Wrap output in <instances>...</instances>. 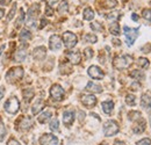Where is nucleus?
I'll return each mask as SVG.
<instances>
[{"label": "nucleus", "instance_id": "19", "mask_svg": "<svg viewBox=\"0 0 151 145\" xmlns=\"http://www.w3.org/2000/svg\"><path fill=\"white\" fill-rule=\"evenodd\" d=\"M141 106L142 108H144L145 110H151V98L150 95L148 94H143L142 95V99H141Z\"/></svg>", "mask_w": 151, "mask_h": 145}, {"label": "nucleus", "instance_id": "40", "mask_svg": "<svg viewBox=\"0 0 151 145\" xmlns=\"http://www.w3.org/2000/svg\"><path fill=\"white\" fill-rule=\"evenodd\" d=\"M142 15H143V18L145 19V20H148V21L151 22V9H144Z\"/></svg>", "mask_w": 151, "mask_h": 145}, {"label": "nucleus", "instance_id": "3", "mask_svg": "<svg viewBox=\"0 0 151 145\" xmlns=\"http://www.w3.org/2000/svg\"><path fill=\"white\" fill-rule=\"evenodd\" d=\"M119 130H120L119 124H117L115 121H113V120L107 121V122L104 124V134H105V136H107V137H111V136L116 135V134L119 132Z\"/></svg>", "mask_w": 151, "mask_h": 145}, {"label": "nucleus", "instance_id": "10", "mask_svg": "<svg viewBox=\"0 0 151 145\" xmlns=\"http://www.w3.org/2000/svg\"><path fill=\"white\" fill-rule=\"evenodd\" d=\"M87 72H88V75H90L91 78H93V79H102V78L105 77V73H104V71H102L100 67L95 66V65L90 66Z\"/></svg>", "mask_w": 151, "mask_h": 145}, {"label": "nucleus", "instance_id": "21", "mask_svg": "<svg viewBox=\"0 0 151 145\" xmlns=\"http://www.w3.org/2000/svg\"><path fill=\"white\" fill-rule=\"evenodd\" d=\"M101 106H102V110H104L106 114H111V113L113 111V108H114L113 101H104Z\"/></svg>", "mask_w": 151, "mask_h": 145}, {"label": "nucleus", "instance_id": "16", "mask_svg": "<svg viewBox=\"0 0 151 145\" xmlns=\"http://www.w3.org/2000/svg\"><path fill=\"white\" fill-rule=\"evenodd\" d=\"M45 56H47V49H45L44 47H37V48H35L34 51H33V57H34V59H36V60H42V59H44Z\"/></svg>", "mask_w": 151, "mask_h": 145}, {"label": "nucleus", "instance_id": "17", "mask_svg": "<svg viewBox=\"0 0 151 145\" xmlns=\"http://www.w3.org/2000/svg\"><path fill=\"white\" fill-rule=\"evenodd\" d=\"M66 57L69 58V60L72 63V64H79L80 63V60H81V55L80 52H78V51H70V52H68L66 54Z\"/></svg>", "mask_w": 151, "mask_h": 145}, {"label": "nucleus", "instance_id": "28", "mask_svg": "<svg viewBox=\"0 0 151 145\" xmlns=\"http://www.w3.org/2000/svg\"><path fill=\"white\" fill-rule=\"evenodd\" d=\"M68 11H69V5H68V1L63 0V1H62V4L58 6V13H59V14H64V13H66Z\"/></svg>", "mask_w": 151, "mask_h": 145}, {"label": "nucleus", "instance_id": "55", "mask_svg": "<svg viewBox=\"0 0 151 145\" xmlns=\"http://www.w3.org/2000/svg\"><path fill=\"white\" fill-rule=\"evenodd\" d=\"M4 15H5V11H4V9H2V8H0V19L2 18V17H4Z\"/></svg>", "mask_w": 151, "mask_h": 145}, {"label": "nucleus", "instance_id": "44", "mask_svg": "<svg viewBox=\"0 0 151 145\" xmlns=\"http://www.w3.org/2000/svg\"><path fill=\"white\" fill-rule=\"evenodd\" d=\"M144 54H148V52H150L151 51V44H147V45H144L142 49H141Z\"/></svg>", "mask_w": 151, "mask_h": 145}, {"label": "nucleus", "instance_id": "36", "mask_svg": "<svg viewBox=\"0 0 151 145\" xmlns=\"http://www.w3.org/2000/svg\"><path fill=\"white\" fill-rule=\"evenodd\" d=\"M126 102H127L129 106H135V103H136V98H135V95L128 94V95L126 96Z\"/></svg>", "mask_w": 151, "mask_h": 145}, {"label": "nucleus", "instance_id": "52", "mask_svg": "<svg viewBox=\"0 0 151 145\" xmlns=\"http://www.w3.org/2000/svg\"><path fill=\"white\" fill-rule=\"evenodd\" d=\"M132 19L134 20V21H137V20H138V15H137V14H132Z\"/></svg>", "mask_w": 151, "mask_h": 145}, {"label": "nucleus", "instance_id": "47", "mask_svg": "<svg viewBox=\"0 0 151 145\" xmlns=\"http://www.w3.org/2000/svg\"><path fill=\"white\" fill-rule=\"evenodd\" d=\"M45 1H47L48 6H49V7H51V6H54L55 4H57V2L59 1V0H45Z\"/></svg>", "mask_w": 151, "mask_h": 145}, {"label": "nucleus", "instance_id": "12", "mask_svg": "<svg viewBox=\"0 0 151 145\" xmlns=\"http://www.w3.org/2000/svg\"><path fill=\"white\" fill-rule=\"evenodd\" d=\"M75 121V111L72 109L70 110H65L64 114H63V123L66 126V127H70Z\"/></svg>", "mask_w": 151, "mask_h": 145}, {"label": "nucleus", "instance_id": "51", "mask_svg": "<svg viewBox=\"0 0 151 145\" xmlns=\"http://www.w3.org/2000/svg\"><path fill=\"white\" fill-rule=\"evenodd\" d=\"M114 145H126L123 142H121V141H116L115 143H114Z\"/></svg>", "mask_w": 151, "mask_h": 145}, {"label": "nucleus", "instance_id": "20", "mask_svg": "<svg viewBox=\"0 0 151 145\" xmlns=\"http://www.w3.org/2000/svg\"><path fill=\"white\" fill-rule=\"evenodd\" d=\"M86 90L90 92H93V93H101V92H102V87H101L100 85H96L94 83L90 81V83L87 84V86H86Z\"/></svg>", "mask_w": 151, "mask_h": 145}, {"label": "nucleus", "instance_id": "53", "mask_svg": "<svg viewBox=\"0 0 151 145\" xmlns=\"http://www.w3.org/2000/svg\"><path fill=\"white\" fill-rule=\"evenodd\" d=\"M45 23H47V21H45V20H42V21H41V26H40V27H41V28H43V27L45 26Z\"/></svg>", "mask_w": 151, "mask_h": 145}, {"label": "nucleus", "instance_id": "43", "mask_svg": "<svg viewBox=\"0 0 151 145\" xmlns=\"http://www.w3.org/2000/svg\"><path fill=\"white\" fill-rule=\"evenodd\" d=\"M136 145H151V139L150 138H144V139L137 142Z\"/></svg>", "mask_w": 151, "mask_h": 145}, {"label": "nucleus", "instance_id": "46", "mask_svg": "<svg viewBox=\"0 0 151 145\" xmlns=\"http://www.w3.org/2000/svg\"><path fill=\"white\" fill-rule=\"evenodd\" d=\"M141 86H139V84L137 83V81H135V83H132V86H130V88H132V91H138V88H139Z\"/></svg>", "mask_w": 151, "mask_h": 145}, {"label": "nucleus", "instance_id": "56", "mask_svg": "<svg viewBox=\"0 0 151 145\" xmlns=\"http://www.w3.org/2000/svg\"><path fill=\"white\" fill-rule=\"evenodd\" d=\"M114 44H115V45H121V42H120V41H116V39H114Z\"/></svg>", "mask_w": 151, "mask_h": 145}, {"label": "nucleus", "instance_id": "15", "mask_svg": "<svg viewBox=\"0 0 151 145\" xmlns=\"http://www.w3.org/2000/svg\"><path fill=\"white\" fill-rule=\"evenodd\" d=\"M38 12H40V5L34 4L29 9H28V23H30L32 21L34 22L35 19L37 18Z\"/></svg>", "mask_w": 151, "mask_h": 145}, {"label": "nucleus", "instance_id": "25", "mask_svg": "<svg viewBox=\"0 0 151 145\" xmlns=\"http://www.w3.org/2000/svg\"><path fill=\"white\" fill-rule=\"evenodd\" d=\"M22 95H23L24 100H26L27 102H29V101L33 99V96H34V91H33L32 88H27V90H23V92H22Z\"/></svg>", "mask_w": 151, "mask_h": 145}, {"label": "nucleus", "instance_id": "33", "mask_svg": "<svg viewBox=\"0 0 151 145\" xmlns=\"http://www.w3.org/2000/svg\"><path fill=\"white\" fill-rule=\"evenodd\" d=\"M64 70H66L65 73H71V71H72L71 65H70V64H68V63H62V64H60V66H59V71L63 73L64 72Z\"/></svg>", "mask_w": 151, "mask_h": 145}, {"label": "nucleus", "instance_id": "23", "mask_svg": "<svg viewBox=\"0 0 151 145\" xmlns=\"http://www.w3.org/2000/svg\"><path fill=\"white\" fill-rule=\"evenodd\" d=\"M51 115H52V113L50 111V110H47V111H43L41 115H40V117H38V122L40 123H45L50 117H51Z\"/></svg>", "mask_w": 151, "mask_h": 145}, {"label": "nucleus", "instance_id": "32", "mask_svg": "<svg viewBox=\"0 0 151 145\" xmlns=\"http://www.w3.org/2000/svg\"><path fill=\"white\" fill-rule=\"evenodd\" d=\"M84 41L87 42V43H95L98 41V37L95 36V35H92V34H85Z\"/></svg>", "mask_w": 151, "mask_h": 145}, {"label": "nucleus", "instance_id": "26", "mask_svg": "<svg viewBox=\"0 0 151 145\" xmlns=\"http://www.w3.org/2000/svg\"><path fill=\"white\" fill-rule=\"evenodd\" d=\"M109 32H111V34H113L114 36L120 35V26L117 24V22H114L109 26Z\"/></svg>", "mask_w": 151, "mask_h": 145}, {"label": "nucleus", "instance_id": "50", "mask_svg": "<svg viewBox=\"0 0 151 145\" xmlns=\"http://www.w3.org/2000/svg\"><path fill=\"white\" fill-rule=\"evenodd\" d=\"M4 95H5V88L4 87H0V100L2 99Z\"/></svg>", "mask_w": 151, "mask_h": 145}, {"label": "nucleus", "instance_id": "38", "mask_svg": "<svg viewBox=\"0 0 151 145\" xmlns=\"http://www.w3.org/2000/svg\"><path fill=\"white\" fill-rule=\"evenodd\" d=\"M5 135H6V128H5V126H4V123L0 121V142L4 141Z\"/></svg>", "mask_w": 151, "mask_h": 145}, {"label": "nucleus", "instance_id": "1", "mask_svg": "<svg viewBox=\"0 0 151 145\" xmlns=\"http://www.w3.org/2000/svg\"><path fill=\"white\" fill-rule=\"evenodd\" d=\"M132 64V57L129 55H122L114 59V67L117 70L128 69Z\"/></svg>", "mask_w": 151, "mask_h": 145}, {"label": "nucleus", "instance_id": "29", "mask_svg": "<svg viewBox=\"0 0 151 145\" xmlns=\"http://www.w3.org/2000/svg\"><path fill=\"white\" fill-rule=\"evenodd\" d=\"M20 38H21L22 41L30 39V38H32V33H30L28 29H22L21 33H20Z\"/></svg>", "mask_w": 151, "mask_h": 145}, {"label": "nucleus", "instance_id": "5", "mask_svg": "<svg viewBox=\"0 0 151 145\" xmlns=\"http://www.w3.org/2000/svg\"><path fill=\"white\" fill-rule=\"evenodd\" d=\"M19 108H20V102L17 98H11L5 103V109L9 114H17Z\"/></svg>", "mask_w": 151, "mask_h": 145}, {"label": "nucleus", "instance_id": "7", "mask_svg": "<svg viewBox=\"0 0 151 145\" xmlns=\"http://www.w3.org/2000/svg\"><path fill=\"white\" fill-rule=\"evenodd\" d=\"M50 96L56 101L63 100L64 99V90H63V87L60 85H58V84L52 85L51 88H50Z\"/></svg>", "mask_w": 151, "mask_h": 145}, {"label": "nucleus", "instance_id": "34", "mask_svg": "<svg viewBox=\"0 0 151 145\" xmlns=\"http://www.w3.org/2000/svg\"><path fill=\"white\" fill-rule=\"evenodd\" d=\"M102 4H104V7L106 8H113L117 5V1L116 0H104Z\"/></svg>", "mask_w": 151, "mask_h": 145}, {"label": "nucleus", "instance_id": "13", "mask_svg": "<svg viewBox=\"0 0 151 145\" xmlns=\"http://www.w3.org/2000/svg\"><path fill=\"white\" fill-rule=\"evenodd\" d=\"M27 48H28V45L27 44H21L19 48V50L15 52V55H14V59L17 60V62H19V63H21V62H23L24 60V58H26V56H27V52H26V50H27Z\"/></svg>", "mask_w": 151, "mask_h": 145}, {"label": "nucleus", "instance_id": "58", "mask_svg": "<svg viewBox=\"0 0 151 145\" xmlns=\"http://www.w3.org/2000/svg\"><path fill=\"white\" fill-rule=\"evenodd\" d=\"M150 124H151V118H150Z\"/></svg>", "mask_w": 151, "mask_h": 145}, {"label": "nucleus", "instance_id": "6", "mask_svg": "<svg viewBox=\"0 0 151 145\" xmlns=\"http://www.w3.org/2000/svg\"><path fill=\"white\" fill-rule=\"evenodd\" d=\"M77 41H78L77 36H76L73 33H71V32H65L63 34V42H64V44H65V47L68 49L73 48L76 44H77Z\"/></svg>", "mask_w": 151, "mask_h": 145}, {"label": "nucleus", "instance_id": "14", "mask_svg": "<svg viewBox=\"0 0 151 145\" xmlns=\"http://www.w3.org/2000/svg\"><path fill=\"white\" fill-rule=\"evenodd\" d=\"M81 102L86 107H93L96 103V98L92 94H85L81 96Z\"/></svg>", "mask_w": 151, "mask_h": 145}, {"label": "nucleus", "instance_id": "24", "mask_svg": "<svg viewBox=\"0 0 151 145\" xmlns=\"http://www.w3.org/2000/svg\"><path fill=\"white\" fill-rule=\"evenodd\" d=\"M132 130H134L135 134H142V132L145 130V121L142 118V120H141V123H139V124H136Z\"/></svg>", "mask_w": 151, "mask_h": 145}, {"label": "nucleus", "instance_id": "11", "mask_svg": "<svg viewBox=\"0 0 151 145\" xmlns=\"http://www.w3.org/2000/svg\"><path fill=\"white\" fill-rule=\"evenodd\" d=\"M49 47L52 51H57L62 48V38L58 35H52L49 39Z\"/></svg>", "mask_w": 151, "mask_h": 145}, {"label": "nucleus", "instance_id": "22", "mask_svg": "<svg viewBox=\"0 0 151 145\" xmlns=\"http://www.w3.org/2000/svg\"><path fill=\"white\" fill-rule=\"evenodd\" d=\"M83 15H84V19L86 21H91V20H93V18H94V12H93V9L91 7H86L84 9Z\"/></svg>", "mask_w": 151, "mask_h": 145}, {"label": "nucleus", "instance_id": "35", "mask_svg": "<svg viewBox=\"0 0 151 145\" xmlns=\"http://www.w3.org/2000/svg\"><path fill=\"white\" fill-rule=\"evenodd\" d=\"M59 122H58V120L57 118H54L51 122H50V130L51 131H59Z\"/></svg>", "mask_w": 151, "mask_h": 145}, {"label": "nucleus", "instance_id": "30", "mask_svg": "<svg viewBox=\"0 0 151 145\" xmlns=\"http://www.w3.org/2000/svg\"><path fill=\"white\" fill-rule=\"evenodd\" d=\"M24 18H26V15H24V12H23V9H20L19 18H18V20L15 21V27H17V28H20V26H21V24H23Z\"/></svg>", "mask_w": 151, "mask_h": 145}, {"label": "nucleus", "instance_id": "2", "mask_svg": "<svg viewBox=\"0 0 151 145\" xmlns=\"http://www.w3.org/2000/svg\"><path fill=\"white\" fill-rule=\"evenodd\" d=\"M23 77V69L21 66H17V67H12L8 72L6 73V80L8 83H14L18 81L20 79H22Z\"/></svg>", "mask_w": 151, "mask_h": 145}, {"label": "nucleus", "instance_id": "9", "mask_svg": "<svg viewBox=\"0 0 151 145\" xmlns=\"http://www.w3.org/2000/svg\"><path fill=\"white\" fill-rule=\"evenodd\" d=\"M57 143H58L57 137L51 135V134H44L40 138V144L41 145H55Z\"/></svg>", "mask_w": 151, "mask_h": 145}, {"label": "nucleus", "instance_id": "41", "mask_svg": "<svg viewBox=\"0 0 151 145\" xmlns=\"http://www.w3.org/2000/svg\"><path fill=\"white\" fill-rule=\"evenodd\" d=\"M15 11H17V4L13 5V7L11 8V11H9V13H8V17H7V20H8V21L13 19V17H14L13 14H15Z\"/></svg>", "mask_w": 151, "mask_h": 145}, {"label": "nucleus", "instance_id": "45", "mask_svg": "<svg viewBox=\"0 0 151 145\" xmlns=\"http://www.w3.org/2000/svg\"><path fill=\"white\" fill-rule=\"evenodd\" d=\"M52 14H54V11H52V8L48 6V7L45 8V15H47V17H52Z\"/></svg>", "mask_w": 151, "mask_h": 145}, {"label": "nucleus", "instance_id": "37", "mask_svg": "<svg viewBox=\"0 0 151 145\" xmlns=\"http://www.w3.org/2000/svg\"><path fill=\"white\" fill-rule=\"evenodd\" d=\"M128 117H129L130 121L139 120V118H141V113H138V111H130V113L128 114Z\"/></svg>", "mask_w": 151, "mask_h": 145}, {"label": "nucleus", "instance_id": "8", "mask_svg": "<svg viewBox=\"0 0 151 145\" xmlns=\"http://www.w3.org/2000/svg\"><path fill=\"white\" fill-rule=\"evenodd\" d=\"M33 126H34L33 118L29 117V116H23V117H21V120H20L18 129H19L20 131H27V130H29Z\"/></svg>", "mask_w": 151, "mask_h": 145}, {"label": "nucleus", "instance_id": "18", "mask_svg": "<svg viewBox=\"0 0 151 145\" xmlns=\"http://www.w3.org/2000/svg\"><path fill=\"white\" fill-rule=\"evenodd\" d=\"M44 107V100L43 99H37L35 102H34V105H33V107H32V113H33V115H36L38 114L42 109Z\"/></svg>", "mask_w": 151, "mask_h": 145}, {"label": "nucleus", "instance_id": "54", "mask_svg": "<svg viewBox=\"0 0 151 145\" xmlns=\"http://www.w3.org/2000/svg\"><path fill=\"white\" fill-rule=\"evenodd\" d=\"M9 2V0H0V4L1 5H6V4H8Z\"/></svg>", "mask_w": 151, "mask_h": 145}, {"label": "nucleus", "instance_id": "49", "mask_svg": "<svg viewBox=\"0 0 151 145\" xmlns=\"http://www.w3.org/2000/svg\"><path fill=\"white\" fill-rule=\"evenodd\" d=\"M117 12L116 13H112V14H109V15H107V19H109V20H114V19L117 18Z\"/></svg>", "mask_w": 151, "mask_h": 145}, {"label": "nucleus", "instance_id": "27", "mask_svg": "<svg viewBox=\"0 0 151 145\" xmlns=\"http://www.w3.org/2000/svg\"><path fill=\"white\" fill-rule=\"evenodd\" d=\"M130 77L135 78V79H137V80H144V78H145L144 73L142 72V71H138V70H134V71H132V72H130Z\"/></svg>", "mask_w": 151, "mask_h": 145}, {"label": "nucleus", "instance_id": "57", "mask_svg": "<svg viewBox=\"0 0 151 145\" xmlns=\"http://www.w3.org/2000/svg\"><path fill=\"white\" fill-rule=\"evenodd\" d=\"M4 49H5V45H1V47H0V55L2 54V51H4Z\"/></svg>", "mask_w": 151, "mask_h": 145}, {"label": "nucleus", "instance_id": "31", "mask_svg": "<svg viewBox=\"0 0 151 145\" xmlns=\"http://www.w3.org/2000/svg\"><path fill=\"white\" fill-rule=\"evenodd\" d=\"M137 64H138V66L139 67H142V69H148L149 67V60L147 59V58H138V60H137Z\"/></svg>", "mask_w": 151, "mask_h": 145}, {"label": "nucleus", "instance_id": "42", "mask_svg": "<svg viewBox=\"0 0 151 145\" xmlns=\"http://www.w3.org/2000/svg\"><path fill=\"white\" fill-rule=\"evenodd\" d=\"M84 54H85L86 59H90V58H92V57H93V50H92L91 48H86Z\"/></svg>", "mask_w": 151, "mask_h": 145}, {"label": "nucleus", "instance_id": "39", "mask_svg": "<svg viewBox=\"0 0 151 145\" xmlns=\"http://www.w3.org/2000/svg\"><path fill=\"white\" fill-rule=\"evenodd\" d=\"M91 28H92L93 30H98V32H102V30H104L102 26H101L100 23H98V22H93V23H91Z\"/></svg>", "mask_w": 151, "mask_h": 145}, {"label": "nucleus", "instance_id": "4", "mask_svg": "<svg viewBox=\"0 0 151 145\" xmlns=\"http://www.w3.org/2000/svg\"><path fill=\"white\" fill-rule=\"evenodd\" d=\"M123 30H124V36L127 39V44L129 47H132L134 42H135V39L138 36V29L137 28H129V27L124 26Z\"/></svg>", "mask_w": 151, "mask_h": 145}, {"label": "nucleus", "instance_id": "48", "mask_svg": "<svg viewBox=\"0 0 151 145\" xmlns=\"http://www.w3.org/2000/svg\"><path fill=\"white\" fill-rule=\"evenodd\" d=\"M7 145H20V143L18 141H15L14 138H12V139H9V142L7 143Z\"/></svg>", "mask_w": 151, "mask_h": 145}]
</instances>
